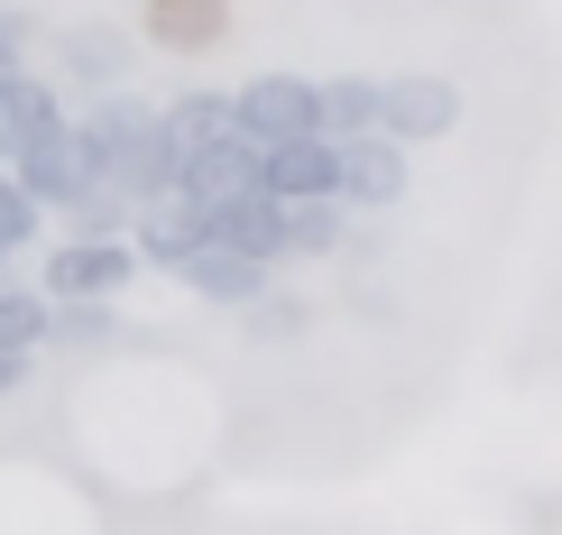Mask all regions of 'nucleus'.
Instances as JSON below:
<instances>
[{"label":"nucleus","instance_id":"obj_1","mask_svg":"<svg viewBox=\"0 0 562 535\" xmlns=\"http://www.w3.org/2000/svg\"><path fill=\"white\" fill-rule=\"evenodd\" d=\"M0 167L29 185V203H37V213H75L92 185H102V167H92V148L75 138V121H65V111H46V121L19 138V148L0 157Z\"/></svg>","mask_w":562,"mask_h":535},{"label":"nucleus","instance_id":"obj_2","mask_svg":"<svg viewBox=\"0 0 562 535\" xmlns=\"http://www.w3.org/2000/svg\"><path fill=\"white\" fill-rule=\"evenodd\" d=\"M130 277H138L130 231H75L65 249H46V296H111L121 305Z\"/></svg>","mask_w":562,"mask_h":535},{"label":"nucleus","instance_id":"obj_3","mask_svg":"<svg viewBox=\"0 0 562 535\" xmlns=\"http://www.w3.org/2000/svg\"><path fill=\"white\" fill-rule=\"evenodd\" d=\"M406 138L387 130H350L341 138V203L350 213H387V203H406Z\"/></svg>","mask_w":562,"mask_h":535},{"label":"nucleus","instance_id":"obj_4","mask_svg":"<svg viewBox=\"0 0 562 535\" xmlns=\"http://www.w3.org/2000/svg\"><path fill=\"white\" fill-rule=\"evenodd\" d=\"M231 130L259 138V148L304 138V130H314V83H304V75H249L240 92H231Z\"/></svg>","mask_w":562,"mask_h":535},{"label":"nucleus","instance_id":"obj_5","mask_svg":"<svg viewBox=\"0 0 562 535\" xmlns=\"http://www.w3.org/2000/svg\"><path fill=\"white\" fill-rule=\"evenodd\" d=\"M203 241L222 249H249V259H286V203L268 194V185H240V194H213L203 203Z\"/></svg>","mask_w":562,"mask_h":535},{"label":"nucleus","instance_id":"obj_6","mask_svg":"<svg viewBox=\"0 0 562 535\" xmlns=\"http://www.w3.org/2000/svg\"><path fill=\"white\" fill-rule=\"evenodd\" d=\"M379 130L406 138V148H425V138L461 130V92L442 83V75H387L379 83Z\"/></svg>","mask_w":562,"mask_h":535},{"label":"nucleus","instance_id":"obj_7","mask_svg":"<svg viewBox=\"0 0 562 535\" xmlns=\"http://www.w3.org/2000/svg\"><path fill=\"white\" fill-rule=\"evenodd\" d=\"M259 185H268L277 203H295V194H341V138H323V130L277 138V148L259 157Z\"/></svg>","mask_w":562,"mask_h":535},{"label":"nucleus","instance_id":"obj_8","mask_svg":"<svg viewBox=\"0 0 562 535\" xmlns=\"http://www.w3.org/2000/svg\"><path fill=\"white\" fill-rule=\"evenodd\" d=\"M259 138H240V130H222V138H203L194 157L176 167V194H194V203H213V194H240V185H259Z\"/></svg>","mask_w":562,"mask_h":535},{"label":"nucleus","instance_id":"obj_9","mask_svg":"<svg viewBox=\"0 0 562 535\" xmlns=\"http://www.w3.org/2000/svg\"><path fill=\"white\" fill-rule=\"evenodd\" d=\"M176 277H184V287L203 296V305H231V314H240L249 296L268 287V259H249V249H222V241H194Z\"/></svg>","mask_w":562,"mask_h":535},{"label":"nucleus","instance_id":"obj_10","mask_svg":"<svg viewBox=\"0 0 562 535\" xmlns=\"http://www.w3.org/2000/svg\"><path fill=\"white\" fill-rule=\"evenodd\" d=\"M231 130V92H176L167 111H157V138H167V167H184V157L203 148V138Z\"/></svg>","mask_w":562,"mask_h":535},{"label":"nucleus","instance_id":"obj_11","mask_svg":"<svg viewBox=\"0 0 562 535\" xmlns=\"http://www.w3.org/2000/svg\"><path fill=\"white\" fill-rule=\"evenodd\" d=\"M56 65H65L75 83H121V75H130V37H121V29H65V37H56Z\"/></svg>","mask_w":562,"mask_h":535},{"label":"nucleus","instance_id":"obj_12","mask_svg":"<svg viewBox=\"0 0 562 535\" xmlns=\"http://www.w3.org/2000/svg\"><path fill=\"white\" fill-rule=\"evenodd\" d=\"M314 130H323V138L379 130V83H369V75H333V83H314Z\"/></svg>","mask_w":562,"mask_h":535},{"label":"nucleus","instance_id":"obj_13","mask_svg":"<svg viewBox=\"0 0 562 535\" xmlns=\"http://www.w3.org/2000/svg\"><path fill=\"white\" fill-rule=\"evenodd\" d=\"M341 213H350L341 194H295V203H286V259H323V249H341V241H350Z\"/></svg>","mask_w":562,"mask_h":535},{"label":"nucleus","instance_id":"obj_14","mask_svg":"<svg viewBox=\"0 0 562 535\" xmlns=\"http://www.w3.org/2000/svg\"><path fill=\"white\" fill-rule=\"evenodd\" d=\"M46 111H56V92H46L37 75H29V65H10V75H0V157H10L19 148V138H29L37 121H46Z\"/></svg>","mask_w":562,"mask_h":535},{"label":"nucleus","instance_id":"obj_15","mask_svg":"<svg viewBox=\"0 0 562 535\" xmlns=\"http://www.w3.org/2000/svg\"><path fill=\"white\" fill-rule=\"evenodd\" d=\"M37 342H46V296L0 287V352H37Z\"/></svg>","mask_w":562,"mask_h":535},{"label":"nucleus","instance_id":"obj_16","mask_svg":"<svg viewBox=\"0 0 562 535\" xmlns=\"http://www.w3.org/2000/svg\"><path fill=\"white\" fill-rule=\"evenodd\" d=\"M304 314H314V305H295V296H268V287L240 305V323H249L259 342H295V333H304Z\"/></svg>","mask_w":562,"mask_h":535},{"label":"nucleus","instance_id":"obj_17","mask_svg":"<svg viewBox=\"0 0 562 535\" xmlns=\"http://www.w3.org/2000/svg\"><path fill=\"white\" fill-rule=\"evenodd\" d=\"M29 241H37V203H29V185L0 167V249H29Z\"/></svg>","mask_w":562,"mask_h":535},{"label":"nucleus","instance_id":"obj_18","mask_svg":"<svg viewBox=\"0 0 562 535\" xmlns=\"http://www.w3.org/2000/svg\"><path fill=\"white\" fill-rule=\"evenodd\" d=\"M29 65V10H0V75Z\"/></svg>","mask_w":562,"mask_h":535},{"label":"nucleus","instance_id":"obj_19","mask_svg":"<svg viewBox=\"0 0 562 535\" xmlns=\"http://www.w3.org/2000/svg\"><path fill=\"white\" fill-rule=\"evenodd\" d=\"M19 379H29V352H0V398H10Z\"/></svg>","mask_w":562,"mask_h":535}]
</instances>
